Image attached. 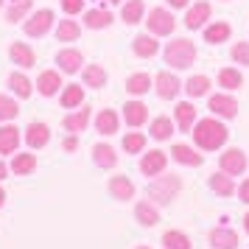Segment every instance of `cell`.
I'll return each instance as SVG.
<instances>
[{
  "label": "cell",
  "mask_w": 249,
  "mask_h": 249,
  "mask_svg": "<svg viewBox=\"0 0 249 249\" xmlns=\"http://www.w3.org/2000/svg\"><path fill=\"white\" fill-rule=\"evenodd\" d=\"M247 165H249V157L241 148H227L224 154L218 157V168L224 174H230V177H241L247 171Z\"/></svg>",
  "instance_id": "52a82bcc"
},
{
  "label": "cell",
  "mask_w": 249,
  "mask_h": 249,
  "mask_svg": "<svg viewBox=\"0 0 249 249\" xmlns=\"http://www.w3.org/2000/svg\"><path fill=\"white\" fill-rule=\"evenodd\" d=\"M244 232H249V213L244 215Z\"/></svg>",
  "instance_id": "681fc988"
},
{
  "label": "cell",
  "mask_w": 249,
  "mask_h": 249,
  "mask_svg": "<svg viewBox=\"0 0 249 249\" xmlns=\"http://www.w3.org/2000/svg\"><path fill=\"white\" fill-rule=\"evenodd\" d=\"M210 247L213 249H238V232L227 224L210 230Z\"/></svg>",
  "instance_id": "5bb4252c"
},
{
  "label": "cell",
  "mask_w": 249,
  "mask_h": 249,
  "mask_svg": "<svg viewBox=\"0 0 249 249\" xmlns=\"http://www.w3.org/2000/svg\"><path fill=\"white\" fill-rule=\"evenodd\" d=\"M165 3H168L171 9H188L191 6V0H165Z\"/></svg>",
  "instance_id": "7dc6e473"
},
{
  "label": "cell",
  "mask_w": 249,
  "mask_h": 249,
  "mask_svg": "<svg viewBox=\"0 0 249 249\" xmlns=\"http://www.w3.org/2000/svg\"><path fill=\"white\" fill-rule=\"evenodd\" d=\"M9 168H12V174H17V177H28V174H34L36 171V154H28V151L14 154Z\"/></svg>",
  "instance_id": "83f0119b"
},
{
  "label": "cell",
  "mask_w": 249,
  "mask_h": 249,
  "mask_svg": "<svg viewBox=\"0 0 249 249\" xmlns=\"http://www.w3.org/2000/svg\"><path fill=\"white\" fill-rule=\"evenodd\" d=\"M92 162L98 165V168H115L118 165V154H115V148L109 143H95L92 146Z\"/></svg>",
  "instance_id": "7402d4cb"
},
{
  "label": "cell",
  "mask_w": 249,
  "mask_h": 249,
  "mask_svg": "<svg viewBox=\"0 0 249 249\" xmlns=\"http://www.w3.org/2000/svg\"><path fill=\"white\" fill-rule=\"evenodd\" d=\"M207 109H210L215 118L230 121V118H235V115H238V101L230 95V92H215V95L207 98Z\"/></svg>",
  "instance_id": "ba28073f"
},
{
  "label": "cell",
  "mask_w": 249,
  "mask_h": 249,
  "mask_svg": "<svg viewBox=\"0 0 249 249\" xmlns=\"http://www.w3.org/2000/svg\"><path fill=\"white\" fill-rule=\"evenodd\" d=\"M182 90L188 92L191 98H202V95L210 92V79L207 76H191V79L182 84Z\"/></svg>",
  "instance_id": "d590c367"
},
{
  "label": "cell",
  "mask_w": 249,
  "mask_h": 249,
  "mask_svg": "<svg viewBox=\"0 0 249 249\" xmlns=\"http://www.w3.org/2000/svg\"><path fill=\"white\" fill-rule=\"evenodd\" d=\"M174 118H177V126H179V132H191L193 124H196V107H193L191 101L177 104V109H174Z\"/></svg>",
  "instance_id": "cb8c5ba5"
},
{
  "label": "cell",
  "mask_w": 249,
  "mask_h": 249,
  "mask_svg": "<svg viewBox=\"0 0 249 249\" xmlns=\"http://www.w3.org/2000/svg\"><path fill=\"white\" fill-rule=\"evenodd\" d=\"M31 3L34 0H12L9 9H6V23H20V20H25V14L31 12Z\"/></svg>",
  "instance_id": "f35d334b"
},
{
  "label": "cell",
  "mask_w": 249,
  "mask_h": 249,
  "mask_svg": "<svg viewBox=\"0 0 249 249\" xmlns=\"http://www.w3.org/2000/svg\"><path fill=\"white\" fill-rule=\"evenodd\" d=\"M143 17H146V6H143V0H124V9H121V20L126 25H137L143 23Z\"/></svg>",
  "instance_id": "d4e9b609"
},
{
  "label": "cell",
  "mask_w": 249,
  "mask_h": 249,
  "mask_svg": "<svg viewBox=\"0 0 249 249\" xmlns=\"http://www.w3.org/2000/svg\"><path fill=\"white\" fill-rule=\"evenodd\" d=\"M135 249H151V247H146V244H140V247H135Z\"/></svg>",
  "instance_id": "816d5d0a"
},
{
  "label": "cell",
  "mask_w": 249,
  "mask_h": 249,
  "mask_svg": "<svg viewBox=\"0 0 249 249\" xmlns=\"http://www.w3.org/2000/svg\"><path fill=\"white\" fill-rule=\"evenodd\" d=\"M9 90L20 98V101H25V98H31V92H34V84L28 81V76H23L20 70H14L12 76H9Z\"/></svg>",
  "instance_id": "f546056e"
},
{
  "label": "cell",
  "mask_w": 249,
  "mask_h": 249,
  "mask_svg": "<svg viewBox=\"0 0 249 249\" xmlns=\"http://www.w3.org/2000/svg\"><path fill=\"white\" fill-rule=\"evenodd\" d=\"M118 129H121V115L115 109H101L98 118H95V132L104 137H112Z\"/></svg>",
  "instance_id": "ac0fdd59"
},
{
  "label": "cell",
  "mask_w": 249,
  "mask_h": 249,
  "mask_svg": "<svg viewBox=\"0 0 249 249\" xmlns=\"http://www.w3.org/2000/svg\"><path fill=\"white\" fill-rule=\"evenodd\" d=\"M132 51H135V56L140 59H151L160 53V42L154 34H137L135 39H132Z\"/></svg>",
  "instance_id": "2e32d148"
},
{
  "label": "cell",
  "mask_w": 249,
  "mask_h": 249,
  "mask_svg": "<svg viewBox=\"0 0 249 249\" xmlns=\"http://www.w3.org/2000/svg\"><path fill=\"white\" fill-rule=\"evenodd\" d=\"M171 154V160L174 162H179V165H188V168H196V165H202L204 162V157L196 151V148H191V146H185V143H177V146L168 151Z\"/></svg>",
  "instance_id": "4fadbf2b"
},
{
  "label": "cell",
  "mask_w": 249,
  "mask_h": 249,
  "mask_svg": "<svg viewBox=\"0 0 249 249\" xmlns=\"http://www.w3.org/2000/svg\"><path fill=\"white\" fill-rule=\"evenodd\" d=\"M230 36H232V28H230V23H224V20L210 23L207 28H204V42H207V45H221V42H227Z\"/></svg>",
  "instance_id": "603a6c76"
},
{
  "label": "cell",
  "mask_w": 249,
  "mask_h": 249,
  "mask_svg": "<svg viewBox=\"0 0 249 249\" xmlns=\"http://www.w3.org/2000/svg\"><path fill=\"white\" fill-rule=\"evenodd\" d=\"M151 90V76L148 73H132L126 79V92L129 95H146Z\"/></svg>",
  "instance_id": "e575fe53"
},
{
  "label": "cell",
  "mask_w": 249,
  "mask_h": 249,
  "mask_svg": "<svg viewBox=\"0 0 249 249\" xmlns=\"http://www.w3.org/2000/svg\"><path fill=\"white\" fill-rule=\"evenodd\" d=\"M162 247L165 249H191V238L185 235V232H179V230H168L165 235H162Z\"/></svg>",
  "instance_id": "ab89813d"
},
{
  "label": "cell",
  "mask_w": 249,
  "mask_h": 249,
  "mask_svg": "<svg viewBox=\"0 0 249 249\" xmlns=\"http://www.w3.org/2000/svg\"><path fill=\"white\" fill-rule=\"evenodd\" d=\"M9 165H6V162H3V160H0V179H6V177H9Z\"/></svg>",
  "instance_id": "c3c4849f"
},
{
  "label": "cell",
  "mask_w": 249,
  "mask_h": 249,
  "mask_svg": "<svg viewBox=\"0 0 249 249\" xmlns=\"http://www.w3.org/2000/svg\"><path fill=\"white\" fill-rule=\"evenodd\" d=\"M191 135H193L196 148H202V151H218L230 140V129L213 115V118H202L199 124H193Z\"/></svg>",
  "instance_id": "6da1fadb"
},
{
  "label": "cell",
  "mask_w": 249,
  "mask_h": 249,
  "mask_svg": "<svg viewBox=\"0 0 249 249\" xmlns=\"http://www.w3.org/2000/svg\"><path fill=\"white\" fill-rule=\"evenodd\" d=\"M109 3H124V0H109Z\"/></svg>",
  "instance_id": "f5cc1de1"
},
{
  "label": "cell",
  "mask_w": 249,
  "mask_h": 249,
  "mask_svg": "<svg viewBox=\"0 0 249 249\" xmlns=\"http://www.w3.org/2000/svg\"><path fill=\"white\" fill-rule=\"evenodd\" d=\"M162 56H165V65L171 70H188L196 62V45H193L191 39H185V36H177V39H171L168 45H165Z\"/></svg>",
  "instance_id": "7a4b0ae2"
},
{
  "label": "cell",
  "mask_w": 249,
  "mask_h": 249,
  "mask_svg": "<svg viewBox=\"0 0 249 249\" xmlns=\"http://www.w3.org/2000/svg\"><path fill=\"white\" fill-rule=\"evenodd\" d=\"M20 112V104L12 95H0V121H14Z\"/></svg>",
  "instance_id": "b9f144b4"
},
{
  "label": "cell",
  "mask_w": 249,
  "mask_h": 249,
  "mask_svg": "<svg viewBox=\"0 0 249 249\" xmlns=\"http://www.w3.org/2000/svg\"><path fill=\"white\" fill-rule=\"evenodd\" d=\"M124 121L129 129H140L148 121V107L143 101H129L124 107Z\"/></svg>",
  "instance_id": "e0dca14e"
},
{
  "label": "cell",
  "mask_w": 249,
  "mask_h": 249,
  "mask_svg": "<svg viewBox=\"0 0 249 249\" xmlns=\"http://www.w3.org/2000/svg\"><path fill=\"white\" fill-rule=\"evenodd\" d=\"M143 148H146V135L143 132H129V135H124V151L140 154Z\"/></svg>",
  "instance_id": "60d3db41"
},
{
  "label": "cell",
  "mask_w": 249,
  "mask_h": 249,
  "mask_svg": "<svg viewBox=\"0 0 249 249\" xmlns=\"http://www.w3.org/2000/svg\"><path fill=\"white\" fill-rule=\"evenodd\" d=\"M65 14H81L84 12V0H59Z\"/></svg>",
  "instance_id": "ee69618b"
},
{
  "label": "cell",
  "mask_w": 249,
  "mask_h": 249,
  "mask_svg": "<svg viewBox=\"0 0 249 249\" xmlns=\"http://www.w3.org/2000/svg\"><path fill=\"white\" fill-rule=\"evenodd\" d=\"M179 191H182V179L177 174H160L154 182H148V199L157 204V207L171 204Z\"/></svg>",
  "instance_id": "3957f363"
},
{
  "label": "cell",
  "mask_w": 249,
  "mask_h": 249,
  "mask_svg": "<svg viewBox=\"0 0 249 249\" xmlns=\"http://www.w3.org/2000/svg\"><path fill=\"white\" fill-rule=\"evenodd\" d=\"M135 215H137V221H140L143 227L160 224V210H157V204L148 202V199H143V202L135 204Z\"/></svg>",
  "instance_id": "4316f807"
},
{
  "label": "cell",
  "mask_w": 249,
  "mask_h": 249,
  "mask_svg": "<svg viewBox=\"0 0 249 249\" xmlns=\"http://www.w3.org/2000/svg\"><path fill=\"white\" fill-rule=\"evenodd\" d=\"M9 59H12L17 68H34L36 65V53L31 51V45H25V42H12V48H9Z\"/></svg>",
  "instance_id": "9a60e30c"
},
{
  "label": "cell",
  "mask_w": 249,
  "mask_h": 249,
  "mask_svg": "<svg viewBox=\"0 0 249 249\" xmlns=\"http://www.w3.org/2000/svg\"><path fill=\"white\" fill-rule=\"evenodd\" d=\"M53 20H56V14L51 12V9H39V12H34L28 20H25V34L34 36V39H39V36H45L51 28H53Z\"/></svg>",
  "instance_id": "5b68a950"
},
{
  "label": "cell",
  "mask_w": 249,
  "mask_h": 249,
  "mask_svg": "<svg viewBox=\"0 0 249 249\" xmlns=\"http://www.w3.org/2000/svg\"><path fill=\"white\" fill-rule=\"evenodd\" d=\"M79 36H81V25L76 20H59V25H56L59 42H76Z\"/></svg>",
  "instance_id": "74e56055"
},
{
  "label": "cell",
  "mask_w": 249,
  "mask_h": 249,
  "mask_svg": "<svg viewBox=\"0 0 249 249\" xmlns=\"http://www.w3.org/2000/svg\"><path fill=\"white\" fill-rule=\"evenodd\" d=\"M112 12L109 9H104V6H98V9H87V14H84V25L90 28V31H101V28H109L112 25Z\"/></svg>",
  "instance_id": "ffe728a7"
},
{
  "label": "cell",
  "mask_w": 249,
  "mask_h": 249,
  "mask_svg": "<svg viewBox=\"0 0 249 249\" xmlns=\"http://www.w3.org/2000/svg\"><path fill=\"white\" fill-rule=\"evenodd\" d=\"M20 146V129L12 124L0 126V154H14Z\"/></svg>",
  "instance_id": "484cf974"
},
{
  "label": "cell",
  "mask_w": 249,
  "mask_h": 249,
  "mask_svg": "<svg viewBox=\"0 0 249 249\" xmlns=\"http://www.w3.org/2000/svg\"><path fill=\"white\" fill-rule=\"evenodd\" d=\"M0 9H3V0H0Z\"/></svg>",
  "instance_id": "db71d44e"
},
{
  "label": "cell",
  "mask_w": 249,
  "mask_h": 249,
  "mask_svg": "<svg viewBox=\"0 0 249 249\" xmlns=\"http://www.w3.org/2000/svg\"><path fill=\"white\" fill-rule=\"evenodd\" d=\"M107 191H109V196L118 199V202H132V199H135V185H132V179L124 177V174L112 177L109 185H107Z\"/></svg>",
  "instance_id": "7c38bea8"
},
{
  "label": "cell",
  "mask_w": 249,
  "mask_h": 249,
  "mask_svg": "<svg viewBox=\"0 0 249 249\" xmlns=\"http://www.w3.org/2000/svg\"><path fill=\"white\" fill-rule=\"evenodd\" d=\"M3 204H6V191L0 188V207H3Z\"/></svg>",
  "instance_id": "f907efd6"
},
{
  "label": "cell",
  "mask_w": 249,
  "mask_h": 249,
  "mask_svg": "<svg viewBox=\"0 0 249 249\" xmlns=\"http://www.w3.org/2000/svg\"><path fill=\"white\" fill-rule=\"evenodd\" d=\"M218 87L221 90H241L244 87V76L238 68H221L218 70Z\"/></svg>",
  "instance_id": "836d02e7"
},
{
  "label": "cell",
  "mask_w": 249,
  "mask_h": 249,
  "mask_svg": "<svg viewBox=\"0 0 249 249\" xmlns=\"http://www.w3.org/2000/svg\"><path fill=\"white\" fill-rule=\"evenodd\" d=\"M230 56H232V62H235V65L249 68V42H235V45H232V51H230Z\"/></svg>",
  "instance_id": "7bdbcfd3"
},
{
  "label": "cell",
  "mask_w": 249,
  "mask_h": 249,
  "mask_svg": "<svg viewBox=\"0 0 249 249\" xmlns=\"http://www.w3.org/2000/svg\"><path fill=\"white\" fill-rule=\"evenodd\" d=\"M210 14H213V6H210L207 0H199V3H193V6H188V12H185V28H191V31H196V28H202V25H207V20H210Z\"/></svg>",
  "instance_id": "9c48e42d"
},
{
  "label": "cell",
  "mask_w": 249,
  "mask_h": 249,
  "mask_svg": "<svg viewBox=\"0 0 249 249\" xmlns=\"http://www.w3.org/2000/svg\"><path fill=\"white\" fill-rule=\"evenodd\" d=\"M59 90H62V76H59V70H42V73L36 76V92H39L42 98H53Z\"/></svg>",
  "instance_id": "8fae6325"
},
{
  "label": "cell",
  "mask_w": 249,
  "mask_h": 249,
  "mask_svg": "<svg viewBox=\"0 0 249 249\" xmlns=\"http://www.w3.org/2000/svg\"><path fill=\"white\" fill-rule=\"evenodd\" d=\"M148 132H151L154 140H171V135H174V121L160 115V118H154V121L148 124Z\"/></svg>",
  "instance_id": "8d00e7d4"
},
{
  "label": "cell",
  "mask_w": 249,
  "mask_h": 249,
  "mask_svg": "<svg viewBox=\"0 0 249 249\" xmlns=\"http://www.w3.org/2000/svg\"><path fill=\"white\" fill-rule=\"evenodd\" d=\"M59 104H62V109H76L84 104V87L81 84H68L62 95H59Z\"/></svg>",
  "instance_id": "4dcf8cb0"
},
{
  "label": "cell",
  "mask_w": 249,
  "mask_h": 249,
  "mask_svg": "<svg viewBox=\"0 0 249 249\" xmlns=\"http://www.w3.org/2000/svg\"><path fill=\"white\" fill-rule=\"evenodd\" d=\"M235 193H238V199H241L244 204H249V177L241 182V185H238V191H235Z\"/></svg>",
  "instance_id": "bcb514c9"
},
{
  "label": "cell",
  "mask_w": 249,
  "mask_h": 249,
  "mask_svg": "<svg viewBox=\"0 0 249 249\" xmlns=\"http://www.w3.org/2000/svg\"><path fill=\"white\" fill-rule=\"evenodd\" d=\"M154 90L162 101H174L182 90V81L177 79V73L174 70H160L157 76H154Z\"/></svg>",
  "instance_id": "8992f818"
},
{
  "label": "cell",
  "mask_w": 249,
  "mask_h": 249,
  "mask_svg": "<svg viewBox=\"0 0 249 249\" xmlns=\"http://www.w3.org/2000/svg\"><path fill=\"white\" fill-rule=\"evenodd\" d=\"M56 65L65 73H79L81 65H84V56H81V51H76V48H62L56 53Z\"/></svg>",
  "instance_id": "d6986e66"
},
{
  "label": "cell",
  "mask_w": 249,
  "mask_h": 249,
  "mask_svg": "<svg viewBox=\"0 0 249 249\" xmlns=\"http://www.w3.org/2000/svg\"><path fill=\"white\" fill-rule=\"evenodd\" d=\"M146 25H148V34L154 36H171L174 28H177V17L171 9H151L146 14Z\"/></svg>",
  "instance_id": "277c9868"
},
{
  "label": "cell",
  "mask_w": 249,
  "mask_h": 249,
  "mask_svg": "<svg viewBox=\"0 0 249 249\" xmlns=\"http://www.w3.org/2000/svg\"><path fill=\"white\" fill-rule=\"evenodd\" d=\"M25 143L31 148H45L51 143V129L45 124H39V121L28 124V129H25Z\"/></svg>",
  "instance_id": "44dd1931"
},
{
  "label": "cell",
  "mask_w": 249,
  "mask_h": 249,
  "mask_svg": "<svg viewBox=\"0 0 249 249\" xmlns=\"http://www.w3.org/2000/svg\"><path fill=\"white\" fill-rule=\"evenodd\" d=\"M81 79H84V87L101 90L104 84H107V70L101 65H87V68H81Z\"/></svg>",
  "instance_id": "d6a6232c"
},
{
  "label": "cell",
  "mask_w": 249,
  "mask_h": 249,
  "mask_svg": "<svg viewBox=\"0 0 249 249\" xmlns=\"http://www.w3.org/2000/svg\"><path fill=\"white\" fill-rule=\"evenodd\" d=\"M87 124H90V107H87V109H76V112L65 115V121H62V126H65L68 132H73V135L84 132Z\"/></svg>",
  "instance_id": "1f68e13d"
},
{
  "label": "cell",
  "mask_w": 249,
  "mask_h": 249,
  "mask_svg": "<svg viewBox=\"0 0 249 249\" xmlns=\"http://www.w3.org/2000/svg\"><path fill=\"white\" fill-rule=\"evenodd\" d=\"M165 165H168V154L160 151V148L146 151V154L140 157V171H143L146 177H160V174L165 171Z\"/></svg>",
  "instance_id": "30bf717a"
},
{
  "label": "cell",
  "mask_w": 249,
  "mask_h": 249,
  "mask_svg": "<svg viewBox=\"0 0 249 249\" xmlns=\"http://www.w3.org/2000/svg\"><path fill=\"white\" fill-rule=\"evenodd\" d=\"M210 191H213L215 196L227 199V196H232L238 188H235V182H232V177H230V174L218 171V174H213V177H210Z\"/></svg>",
  "instance_id": "f1b7e54d"
},
{
  "label": "cell",
  "mask_w": 249,
  "mask_h": 249,
  "mask_svg": "<svg viewBox=\"0 0 249 249\" xmlns=\"http://www.w3.org/2000/svg\"><path fill=\"white\" fill-rule=\"evenodd\" d=\"M62 148H65V151H76V148H79V135L70 132V135L62 140Z\"/></svg>",
  "instance_id": "f6af8a7d"
}]
</instances>
